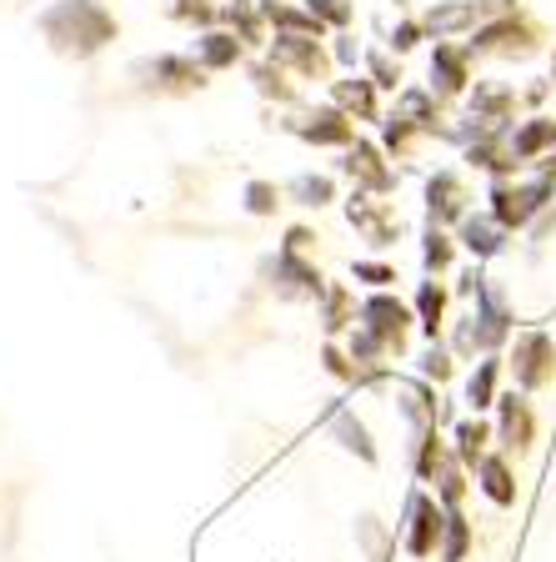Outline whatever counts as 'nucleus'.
I'll list each match as a JSON object with an SVG mask.
<instances>
[{
	"label": "nucleus",
	"mask_w": 556,
	"mask_h": 562,
	"mask_svg": "<svg viewBox=\"0 0 556 562\" xmlns=\"http://www.w3.org/2000/svg\"><path fill=\"white\" fill-rule=\"evenodd\" d=\"M421 251H427V271H441V267H452V257H456L452 236L441 232V226H431V232H427V246H421Z\"/></svg>",
	"instance_id": "473e14b6"
},
{
	"label": "nucleus",
	"mask_w": 556,
	"mask_h": 562,
	"mask_svg": "<svg viewBox=\"0 0 556 562\" xmlns=\"http://www.w3.org/2000/svg\"><path fill=\"white\" fill-rule=\"evenodd\" d=\"M251 81H256V91L266 95V101H281V105H296V91H291V81H286V70L276 66V60H256L251 66Z\"/></svg>",
	"instance_id": "393cba45"
},
{
	"label": "nucleus",
	"mask_w": 556,
	"mask_h": 562,
	"mask_svg": "<svg viewBox=\"0 0 556 562\" xmlns=\"http://www.w3.org/2000/svg\"><path fill=\"white\" fill-rule=\"evenodd\" d=\"M476 477H481V492H487L497 507L517 503V482H511L507 457H481V462H476Z\"/></svg>",
	"instance_id": "6ab92c4d"
},
{
	"label": "nucleus",
	"mask_w": 556,
	"mask_h": 562,
	"mask_svg": "<svg viewBox=\"0 0 556 562\" xmlns=\"http://www.w3.org/2000/svg\"><path fill=\"white\" fill-rule=\"evenodd\" d=\"M487 427H481V422H462V427H456V457H462L466 468H476V462H481V457H487Z\"/></svg>",
	"instance_id": "cd10ccee"
},
{
	"label": "nucleus",
	"mask_w": 556,
	"mask_h": 562,
	"mask_svg": "<svg viewBox=\"0 0 556 562\" xmlns=\"http://www.w3.org/2000/svg\"><path fill=\"white\" fill-rule=\"evenodd\" d=\"M311 241H316L311 226H291L286 241H281V251H311Z\"/></svg>",
	"instance_id": "ea45409f"
},
{
	"label": "nucleus",
	"mask_w": 556,
	"mask_h": 562,
	"mask_svg": "<svg viewBox=\"0 0 556 562\" xmlns=\"http://www.w3.org/2000/svg\"><path fill=\"white\" fill-rule=\"evenodd\" d=\"M511 156L517 161H532V156H542L546 146H556V121H546V116H536V121H526L522 131H511Z\"/></svg>",
	"instance_id": "412c9836"
},
{
	"label": "nucleus",
	"mask_w": 556,
	"mask_h": 562,
	"mask_svg": "<svg viewBox=\"0 0 556 562\" xmlns=\"http://www.w3.org/2000/svg\"><path fill=\"white\" fill-rule=\"evenodd\" d=\"M497 372H501V362H497V357H481V362H476L472 382H466V402H472L476 412L497 407Z\"/></svg>",
	"instance_id": "b1692460"
},
{
	"label": "nucleus",
	"mask_w": 556,
	"mask_h": 562,
	"mask_svg": "<svg viewBox=\"0 0 556 562\" xmlns=\"http://www.w3.org/2000/svg\"><path fill=\"white\" fill-rule=\"evenodd\" d=\"M497 407H501V442L507 447H526L532 442V407H526L522 397H517V392H511V397H497Z\"/></svg>",
	"instance_id": "aec40b11"
},
{
	"label": "nucleus",
	"mask_w": 556,
	"mask_h": 562,
	"mask_svg": "<svg viewBox=\"0 0 556 562\" xmlns=\"http://www.w3.org/2000/svg\"><path fill=\"white\" fill-rule=\"evenodd\" d=\"M341 171L356 181V191H371V196H386V191L396 187V171H386L382 166V146H371V140H351L347 161H341Z\"/></svg>",
	"instance_id": "9b49d317"
},
{
	"label": "nucleus",
	"mask_w": 556,
	"mask_h": 562,
	"mask_svg": "<svg viewBox=\"0 0 556 562\" xmlns=\"http://www.w3.org/2000/svg\"><path fill=\"white\" fill-rule=\"evenodd\" d=\"M406 552L411 558H431L441 548V527H446V513L431 503L427 492H411V503H406Z\"/></svg>",
	"instance_id": "6e6552de"
},
{
	"label": "nucleus",
	"mask_w": 556,
	"mask_h": 562,
	"mask_svg": "<svg viewBox=\"0 0 556 562\" xmlns=\"http://www.w3.org/2000/svg\"><path fill=\"white\" fill-rule=\"evenodd\" d=\"M306 11L321 25H337V31H347V25L356 21V5H351V0H306Z\"/></svg>",
	"instance_id": "2f4dec72"
},
{
	"label": "nucleus",
	"mask_w": 556,
	"mask_h": 562,
	"mask_svg": "<svg viewBox=\"0 0 556 562\" xmlns=\"http://www.w3.org/2000/svg\"><path fill=\"white\" fill-rule=\"evenodd\" d=\"M331 56H337L341 66H356V60H361V46H356V35H337V50H331Z\"/></svg>",
	"instance_id": "a19ab883"
},
{
	"label": "nucleus",
	"mask_w": 556,
	"mask_h": 562,
	"mask_svg": "<svg viewBox=\"0 0 556 562\" xmlns=\"http://www.w3.org/2000/svg\"><path fill=\"white\" fill-rule=\"evenodd\" d=\"M331 105H341L351 121H376V86L371 76H347V81H331Z\"/></svg>",
	"instance_id": "2eb2a0df"
},
{
	"label": "nucleus",
	"mask_w": 556,
	"mask_h": 562,
	"mask_svg": "<svg viewBox=\"0 0 556 562\" xmlns=\"http://www.w3.org/2000/svg\"><path fill=\"white\" fill-rule=\"evenodd\" d=\"M220 21H226V31H236L241 46H266V21H261L256 0H220Z\"/></svg>",
	"instance_id": "4468645a"
},
{
	"label": "nucleus",
	"mask_w": 556,
	"mask_h": 562,
	"mask_svg": "<svg viewBox=\"0 0 556 562\" xmlns=\"http://www.w3.org/2000/svg\"><path fill=\"white\" fill-rule=\"evenodd\" d=\"M41 35L50 41V50L66 60H91L101 56L111 41L121 35L116 15L105 11L101 0H56L50 11H41Z\"/></svg>",
	"instance_id": "f257e3e1"
},
{
	"label": "nucleus",
	"mask_w": 556,
	"mask_h": 562,
	"mask_svg": "<svg viewBox=\"0 0 556 562\" xmlns=\"http://www.w3.org/2000/svg\"><path fill=\"white\" fill-rule=\"evenodd\" d=\"M331 432H337V437H341V447H347V452H356L361 462H376V442H371L366 422H361L356 412L341 407V412H337V422H331Z\"/></svg>",
	"instance_id": "4be33fe9"
},
{
	"label": "nucleus",
	"mask_w": 556,
	"mask_h": 562,
	"mask_svg": "<svg viewBox=\"0 0 556 562\" xmlns=\"http://www.w3.org/2000/svg\"><path fill=\"white\" fill-rule=\"evenodd\" d=\"M441 306H446V292H441L436 281H421V292H417V316H421V327H427V337L436 341V327H441Z\"/></svg>",
	"instance_id": "c85d7f7f"
},
{
	"label": "nucleus",
	"mask_w": 556,
	"mask_h": 562,
	"mask_svg": "<svg viewBox=\"0 0 556 562\" xmlns=\"http://www.w3.org/2000/svg\"><path fill=\"white\" fill-rule=\"evenodd\" d=\"M286 126L302 140H311V146H351V140H356V121H351L341 105H316V111L286 121Z\"/></svg>",
	"instance_id": "423d86ee"
},
{
	"label": "nucleus",
	"mask_w": 556,
	"mask_h": 562,
	"mask_svg": "<svg viewBox=\"0 0 556 562\" xmlns=\"http://www.w3.org/2000/svg\"><path fill=\"white\" fill-rule=\"evenodd\" d=\"M556 191V181H532V187H511V181H497V187H491V216H497L501 226H526L536 216V211L546 206V196H552Z\"/></svg>",
	"instance_id": "20e7f679"
},
{
	"label": "nucleus",
	"mask_w": 556,
	"mask_h": 562,
	"mask_svg": "<svg viewBox=\"0 0 556 562\" xmlns=\"http://www.w3.org/2000/svg\"><path fill=\"white\" fill-rule=\"evenodd\" d=\"M347 216H351V226H356V232L366 236L371 246H392L396 236H401V222H396V211L386 206V201H376L371 191H351Z\"/></svg>",
	"instance_id": "0eeeda50"
},
{
	"label": "nucleus",
	"mask_w": 556,
	"mask_h": 562,
	"mask_svg": "<svg viewBox=\"0 0 556 562\" xmlns=\"http://www.w3.org/2000/svg\"><path fill=\"white\" fill-rule=\"evenodd\" d=\"M266 60H276L281 70H296V76H306V81H321L326 70H331V56L321 50L316 35H271Z\"/></svg>",
	"instance_id": "39448f33"
},
{
	"label": "nucleus",
	"mask_w": 556,
	"mask_h": 562,
	"mask_svg": "<svg viewBox=\"0 0 556 562\" xmlns=\"http://www.w3.org/2000/svg\"><path fill=\"white\" fill-rule=\"evenodd\" d=\"M427 211H431V222H462L466 216V191H462V181H456L452 171H436L427 181Z\"/></svg>",
	"instance_id": "f8f14e48"
},
{
	"label": "nucleus",
	"mask_w": 556,
	"mask_h": 562,
	"mask_svg": "<svg viewBox=\"0 0 556 562\" xmlns=\"http://www.w3.org/2000/svg\"><path fill=\"white\" fill-rule=\"evenodd\" d=\"M316 306H321V327L331 331V337H337V331H347L351 322H356V316H351V286H341V281H331Z\"/></svg>",
	"instance_id": "5701e85b"
},
{
	"label": "nucleus",
	"mask_w": 556,
	"mask_h": 562,
	"mask_svg": "<svg viewBox=\"0 0 556 562\" xmlns=\"http://www.w3.org/2000/svg\"><path fill=\"white\" fill-rule=\"evenodd\" d=\"M321 362H326V372H331V376H341V382H361L356 362H351V357H347V351H341V347H326V351H321Z\"/></svg>",
	"instance_id": "e433bc0d"
},
{
	"label": "nucleus",
	"mask_w": 556,
	"mask_h": 562,
	"mask_svg": "<svg viewBox=\"0 0 556 562\" xmlns=\"http://www.w3.org/2000/svg\"><path fill=\"white\" fill-rule=\"evenodd\" d=\"M131 76L156 95H191V91H206L211 86L206 81L211 70L201 66L196 56H146L131 66Z\"/></svg>",
	"instance_id": "f03ea898"
},
{
	"label": "nucleus",
	"mask_w": 556,
	"mask_h": 562,
	"mask_svg": "<svg viewBox=\"0 0 556 562\" xmlns=\"http://www.w3.org/2000/svg\"><path fill=\"white\" fill-rule=\"evenodd\" d=\"M441 468H446V452H441L436 427H427V432H421V452H417V477L421 482H436Z\"/></svg>",
	"instance_id": "c756f323"
},
{
	"label": "nucleus",
	"mask_w": 556,
	"mask_h": 562,
	"mask_svg": "<svg viewBox=\"0 0 556 562\" xmlns=\"http://www.w3.org/2000/svg\"><path fill=\"white\" fill-rule=\"evenodd\" d=\"M511 367H517V382H522L526 392L542 386V382H552V372H556L552 337H546V331H522V337H517V357H511Z\"/></svg>",
	"instance_id": "9d476101"
},
{
	"label": "nucleus",
	"mask_w": 556,
	"mask_h": 562,
	"mask_svg": "<svg viewBox=\"0 0 556 562\" xmlns=\"http://www.w3.org/2000/svg\"><path fill=\"white\" fill-rule=\"evenodd\" d=\"M286 196L296 201V206H311V211H321L326 201L337 196V181H331V176H296V181H291V187H286Z\"/></svg>",
	"instance_id": "a878e982"
},
{
	"label": "nucleus",
	"mask_w": 556,
	"mask_h": 562,
	"mask_svg": "<svg viewBox=\"0 0 556 562\" xmlns=\"http://www.w3.org/2000/svg\"><path fill=\"white\" fill-rule=\"evenodd\" d=\"M436 492H441V503H446V507H456V503H462V492H466L462 468H452V462H446V468L436 472Z\"/></svg>",
	"instance_id": "c9c22d12"
},
{
	"label": "nucleus",
	"mask_w": 556,
	"mask_h": 562,
	"mask_svg": "<svg viewBox=\"0 0 556 562\" xmlns=\"http://www.w3.org/2000/svg\"><path fill=\"white\" fill-rule=\"evenodd\" d=\"M552 70H556V60H552Z\"/></svg>",
	"instance_id": "79ce46f5"
},
{
	"label": "nucleus",
	"mask_w": 556,
	"mask_h": 562,
	"mask_svg": "<svg viewBox=\"0 0 556 562\" xmlns=\"http://www.w3.org/2000/svg\"><path fill=\"white\" fill-rule=\"evenodd\" d=\"M261 271H266L276 296H286V302H321V292H326V277L302 251H276V261H266Z\"/></svg>",
	"instance_id": "7ed1b4c3"
},
{
	"label": "nucleus",
	"mask_w": 556,
	"mask_h": 562,
	"mask_svg": "<svg viewBox=\"0 0 556 562\" xmlns=\"http://www.w3.org/2000/svg\"><path fill=\"white\" fill-rule=\"evenodd\" d=\"M421 25H427V35L446 41V35H456V31H466V25H476V0H452V5H431V11L421 15Z\"/></svg>",
	"instance_id": "a211bd4d"
},
{
	"label": "nucleus",
	"mask_w": 556,
	"mask_h": 562,
	"mask_svg": "<svg viewBox=\"0 0 556 562\" xmlns=\"http://www.w3.org/2000/svg\"><path fill=\"white\" fill-rule=\"evenodd\" d=\"M366 70H371V86H382V91H396V86H401V66H392V56H382V50L366 56Z\"/></svg>",
	"instance_id": "72a5a7b5"
},
{
	"label": "nucleus",
	"mask_w": 556,
	"mask_h": 562,
	"mask_svg": "<svg viewBox=\"0 0 556 562\" xmlns=\"http://www.w3.org/2000/svg\"><path fill=\"white\" fill-rule=\"evenodd\" d=\"M466 56L472 50L466 46H452V41H441L436 56H431V86H436L441 95H456L466 81H472V70H466Z\"/></svg>",
	"instance_id": "ddd939ff"
},
{
	"label": "nucleus",
	"mask_w": 556,
	"mask_h": 562,
	"mask_svg": "<svg viewBox=\"0 0 556 562\" xmlns=\"http://www.w3.org/2000/svg\"><path fill=\"white\" fill-rule=\"evenodd\" d=\"M421 372L436 376V382H446V376H452V357H446V347H436V341H431V347L421 351Z\"/></svg>",
	"instance_id": "4c0bfd02"
},
{
	"label": "nucleus",
	"mask_w": 556,
	"mask_h": 562,
	"mask_svg": "<svg viewBox=\"0 0 556 562\" xmlns=\"http://www.w3.org/2000/svg\"><path fill=\"white\" fill-rule=\"evenodd\" d=\"M356 316H361V327H366L371 337H382L392 351H401L406 327H411V312H406V306L396 302L392 292H376V296H366Z\"/></svg>",
	"instance_id": "1a4fd4ad"
},
{
	"label": "nucleus",
	"mask_w": 556,
	"mask_h": 562,
	"mask_svg": "<svg viewBox=\"0 0 556 562\" xmlns=\"http://www.w3.org/2000/svg\"><path fill=\"white\" fill-rule=\"evenodd\" d=\"M351 277L366 281V286H376V292H386V286L396 281V271L386 267V261H356V267H351Z\"/></svg>",
	"instance_id": "f704fd0d"
},
{
	"label": "nucleus",
	"mask_w": 556,
	"mask_h": 562,
	"mask_svg": "<svg viewBox=\"0 0 556 562\" xmlns=\"http://www.w3.org/2000/svg\"><path fill=\"white\" fill-rule=\"evenodd\" d=\"M421 35H427V25H421V21H396V31H392V50L401 56V50L417 46Z\"/></svg>",
	"instance_id": "58836bf2"
},
{
	"label": "nucleus",
	"mask_w": 556,
	"mask_h": 562,
	"mask_svg": "<svg viewBox=\"0 0 556 562\" xmlns=\"http://www.w3.org/2000/svg\"><path fill=\"white\" fill-rule=\"evenodd\" d=\"M466 548H472V527H466V517L452 507V513H446V527H441V562H462Z\"/></svg>",
	"instance_id": "bb28decb"
},
{
	"label": "nucleus",
	"mask_w": 556,
	"mask_h": 562,
	"mask_svg": "<svg viewBox=\"0 0 556 562\" xmlns=\"http://www.w3.org/2000/svg\"><path fill=\"white\" fill-rule=\"evenodd\" d=\"M507 241V226L497 216H462V246L472 257H497Z\"/></svg>",
	"instance_id": "f3484780"
},
{
	"label": "nucleus",
	"mask_w": 556,
	"mask_h": 562,
	"mask_svg": "<svg viewBox=\"0 0 556 562\" xmlns=\"http://www.w3.org/2000/svg\"><path fill=\"white\" fill-rule=\"evenodd\" d=\"M241 41H236V31H220V25H211V31L196 35V60L206 70H231L236 60H241Z\"/></svg>",
	"instance_id": "dca6fc26"
},
{
	"label": "nucleus",
	"mask_w": 556,
	"mask_h": 562,
	"mask_svg": "<svg viewBox=\"0 0 556 562\" xmlns=\"http://www.w3.org/2000/svg\"><path fill=\"white\" fill-rule=\"evenodd\" d=\"M241 201H246V211H251V216H276V206H281V191L271 187V181H246Z\"/></svg>",
	"instance_id": "7c9ffc66"
}]
</instances>
